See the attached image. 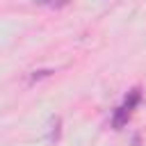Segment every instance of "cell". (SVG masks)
<instances>
[{
    "instance_id": "6da1fadb",
    "label": "cell",
    "mask_w": 146,
    "mask_h": 146,
    "mask_svg": "<svg viewBox=\"0 0 146 146\" xmlns=\"http://www.w3.org/2000/svg\"><path fill=\"white\" fill-rule=\"evenodd\" d=\"M139 100H141V91L139 89H132V91H128V96H125V100H123V110L125 112H132L137 105H139Z\"/></svg>"
},
{
    "instance_id": "7a4b0ae2",
    "label": "cell",
    "mask_w": 146,
    "mask_h": 146,
    "mask_svg": "<svg viewBox=\"0 0 146 146\" xmlns=\"http://www.w3.org/2000/svg\"><path fill=\"white\" fill-rule=\"evenodd\" d=\"M128 119H130V112H125L123 107H116V112H114V116H112V128H114V130H121V128L128 123Z\"/></svg>"
},
{
    "instance_id": "3957f363",
    "label": "cell",
    "mask_w": 146,
    "mask_h": 146,
    "mask_svg": "<svg viewBox=\"0 0 146 146\" xmlns=\"http://www.w3.org/2000/svg\"><path fill=\"white\" fill-rule=\"evenodd\" d=\"M59 128H62V119L59 116H52L50 119V128H48V141L50 144H57L59 141V132H62Z\"/></svg>"
},
{
    "instance_id": "277c9868",
    "label": "cell",
    "mask_w": 146,
    "mask_h": 146,
    "mask_svg": "<svg viewBox=\"0 0 146 146\" xmlns=\"http://www.w3.org/2000/svg\"><path fill=\"white\" fill-rule=\"evenodd\" d=\"M36 5H43V7H52V9H59V7H66L71 0H34Z\"/></svg>"
},
{
    "instance_id": "5b68a950",
    "label": "cell",
    "mask_w": 146,
    "mask_h": 146,
    "mask_svg": "<svg viewBox=\"0 0 146 146\" xmlns=\"http://www.w3.org/2000/svg\"><path fill=\"white\" fill-rule=\"evenodd\" d=\"M50 73H52V71H34V73H32V82L39 80V78H46V75H50Z\"/></svg>"
}]
</instances>
